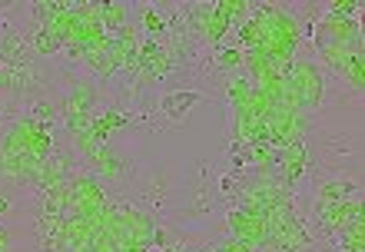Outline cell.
<instances>
[{"instance_id":"cell-1","label":"cell","mask_w":365,"mask_h":252,"mask_svg":"<svg viewBox=\"0 0 365 252\" xmlns=\"http://www.w3.org/2000/svg\"><path fill=\"white\" fill-rule=\"evenodd\" d=\"M180 196H182L180 169L173 163H163V166H153V169L143 166L126 199L136 203L143 213L156 216V219H173L180 213Z\"/></svg>"},{"instance_id":"cell-2","label":"cell","mask_w":365,"mask_h":252,"mask_svg":"<svg viewBox=\"0 0 365 252\" xmlns=\"http://www.w3.org/2000/svg\"><path fill=\"white\" fill-rule=\"evenodd\" d=\"M210 97V90L200 83H182V87H166L153 93V100L146 103V110L153 113L156 130H170V126H182L190 120V113Z\"/></svg>"},{"instance_id":"cell-3","label":"cell","mask_w":365,"mask_h":252,"mask_svg":"<svg viewBox=\"0 0 365 252\" xmlns=\"http://www.w3.org/2000/svg\"><path fill=\"white\" fill-rule=\"evenodd\" d=\"M326 246L332 252H365V223L362 219L349 223L346 229H339L336 236H329Z\"/></svg>"},{"instance_id":"cell-4","label":"cell","mask_w":365,"mask_h":252,"mask_svg":"<svg viewBox=\"0 0 365 252\" xmlns=\"http://www.w3.org/2000/svg\"><path fill=\"white\" fill-rule=\"evenodd\" d=\"M30 199H24L20 189L14 186H0V223H24L27 219Z\"/></svg>"},{"instance_id":"cell-5","label":"cell","mask_w":365,"mask_h":252,"mask_svg":"<svg viewBox=\"0 0 365 252\" xmlns=\"http://www.w3.org/2000/svg\"><path fill=\"white\" fill-rule=\"evenodd\" d=\"M20 249H24L20 223H0V252H20Z\"/></svg>"},{"instance_id":"cell-6","label":"cell","mask_w":365,"mask_h":252,"mask_svg":"<svg viewBox=\"0 0 365 252\" xmlns=\"http://www.w3.org/2000/svg\"><path fill=\"white\" fill-rule=\"evenodd\" d=\"M359 10H362L359 0H329V4L319 7V14H326V17H359Z\"/></svg>"}]
</instances>
